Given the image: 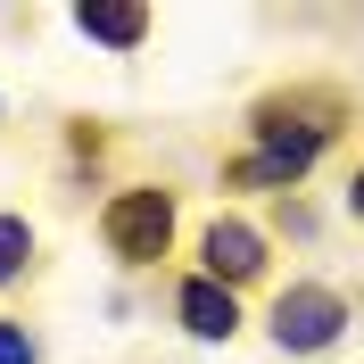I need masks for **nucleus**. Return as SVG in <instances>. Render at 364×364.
<instances>
[{
    "instance_id": "obj_1",
    "label": "nucleus",
    "mask_w": 364,
    "mask_h": 364,
    "mask_svg": "<svg viewBox=\"0 0 364 364\" xmlns=\"http://www.w3.org/2000/svg\"><path fill=\"white\" fill-rule=\"evenodd\" d=\"M100 224H108V249L124 265H158L174 240V191H116Z\"/></svg>"
},
{
    "instance_id": "obj_2",
    "label": "nucleus",
    "mask_w": 364,
    "mask_h": 364,
    "mask_svg": "<svg viewBox=\"0 0 364 364\" xmlns=\"http://www.w3.org/2000/svg\"><path fill=\"white\" fill-rule=\"evenodd\" d=\"M348 331V298L323 290V282H298V290L273 298V348H298V356H315Z\"/></svg>"
},
{
    "instance_id": "obj_3",
    "label": "nucleus",
    "mask_w": 364,
    "mask_h": 364,
    "mask_svg": "<svg viewBox=\"0 0 364 364\" xmlns=\"http://www.w3.org/2000/svg\"><path fill=\"white\" fill-rule=\"evenodd\" d=\"M257 141H265V149H257V158L240 166V182H298L306 166L323 158L331 124H290L282 108H265V116H257Z\"/></svg>"
},
{
    "instance_id": "obj_4",
    "label": "nucleus",
    "mask_w": 364,
    "mask_h": 364,
    "mask_svg": "<svg viewBox=\"0 0 364 364\" xmlns=\"http://www.w3.org/2000/svg\"><path fill=\"white\" fill-rule=\"evenodd\" d=\"M199 257H207V282H257L265 273V232L257 224H240V215H215L207 224V240H199Z\"/></svg>"
},
{
    "instance_id": "obj_5",
    "label": "nucleus",
    "mask_w": 364,
    "mask_h": 364,
    "mask_svg": "<svg viewBox=\"0 0 364 364\" xmlns=\"http://www.w3.org/2000/svg\"><path fill=\"white\" fill-rule=\"evenodd\" d=\"M174 315H182V331H191V340H232V331H240V298H232L224 282L191 273V282L174 290Z\"/></svg>"
},
{
    "instance_id": "obj_6",
    "label": "nucleus",
    "mask_w": 364,
    "mask_h": 364,
    "mask_svg": "<svg viewBox=\"0 0 364 364\" xmlns=\"http://www.w3.org/2000/svg\"><path fill=\"white\" fill-rule=\"evenodd\" d=\"M75 33L83 42H108V50H141L149 42V9L141 0H83L75 9Z\"/></svg>"
},
{
    "instance_id": "obj_7",
    "label": "nucleus",
    "mask_w": 364,
    "mask_h": 364,
    "mask_svg": "<svg viewBox=\"0 0 364 364\" xmlns=\"http://www.w3.org/2000/svg\"><path fill=\"white\" fill-rule=\"evenodd\" d=\"M25 265H33V224H25V215H0V290H9Z\"/></svg>"
},
{
    "instance_id": "obj_8",
    "label": "nucleus",
    "mask_w": 364,
    "mask_h": 364,
    "mask_svg": "<svg viewBox=\"0 0 364 364\" xmlns=\"http://www.w3.org/2000/svg\"><path fill=\"white\" fill-rule=\"evenodd\" d=\"M0 364H42V348H33L25 323H0Z\"/></svg>"
},
{
    "instance_id": "obj_9",
    "label": "nucleus",
    "mask_w": 364,
    "mask_h": 364,
    "mask_svg": "<svg viewBox=\"0 0 364 364\" xmlns=\"http://www.w3.org/2000/svg\"><path fill=\"white\" fill-rule=\"evenodd\" d=\"M348 215L364 224V166H356V182H348Z\"/></svg>"
}]
</instances>
